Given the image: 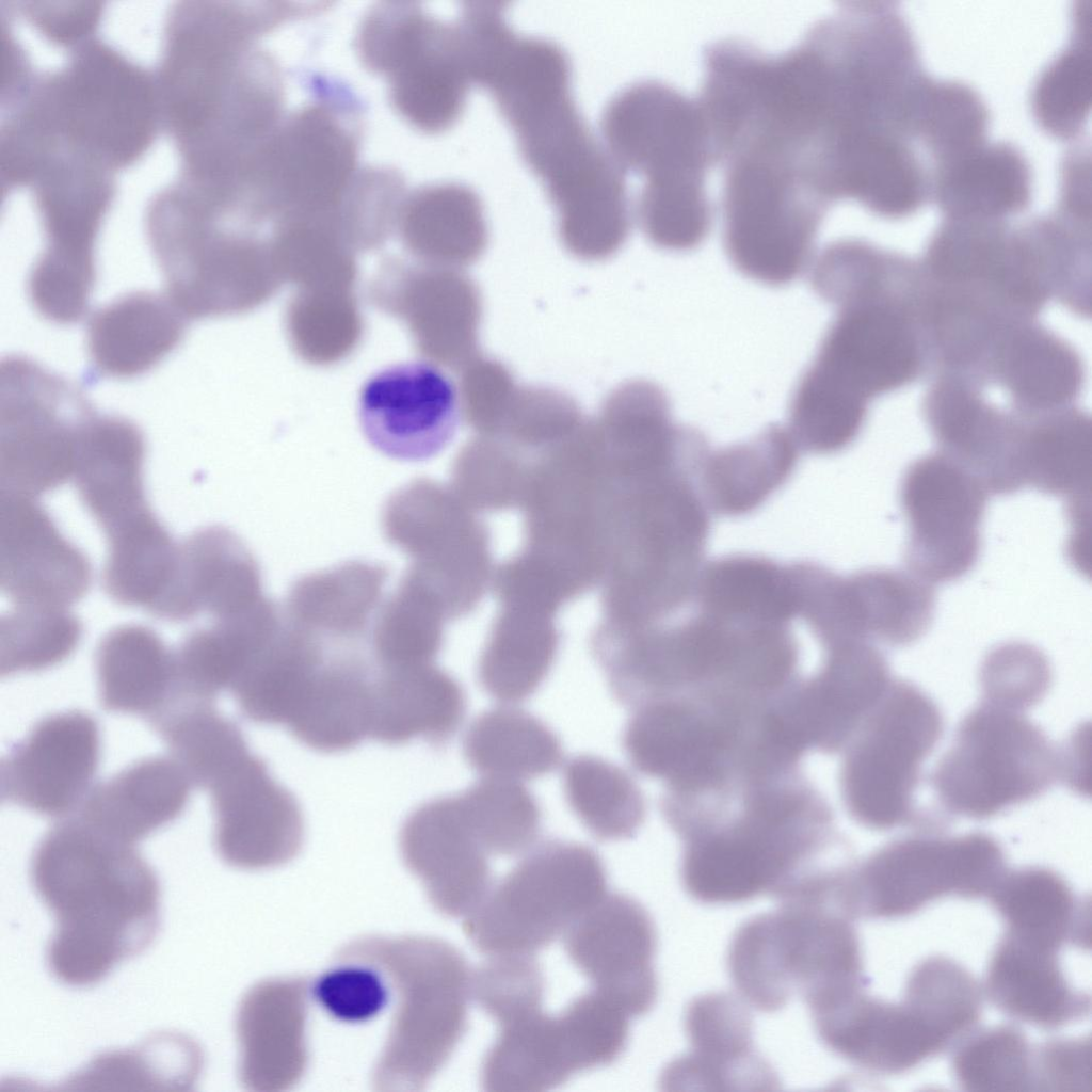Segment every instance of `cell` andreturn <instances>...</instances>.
I'll return each instance as SVG.
<instances>
[{"mask_svg":"<svg viewBox=\"0 0 1092 1092\" xmlns=\"http://www.w3.org/2000/svg\"><path fill=\"white\" fill-rule=\"evenodd\" d=\"M471 81L491 92L513 127L557 207L567 250L594 256L620 247L632 221L625 173L574 99L566 50L503 23L477 49Z\"/></svg>","mask_w":1092,"mask_h":1092,"instance_id":"6da1fadb","label":"cell"},{"mask_svg":"<svg viewBox=\"0 0 1092 1092\" xmlns=\"http://www.w3.org/2000/svg\"><path fill=\"white\" fill-rule=\"evenodd\" d=\"M30 877L53 913L47 966L62 983L91 986L142 953L160 926V884L134 845L80 817L59 822L34 849Z\"/></svg>","mask_w":1092,"mask_h":1092,"instance_id":"7a4b0ae2","label":"cell"},{"mask_svg":"<svg viewBox=\"0 0 1092 1092\" xmlns=\"http://www.w3.org/2000/svg\"><path fill=\"white\" fill-rule=\"evenodd\" d=\"M600 130L622 171L643 179L636 207L648 240L674 252L700 246L713 221L706 177L714 163L697 99L661 80H637L607 101Z\"/></svg>","mask_w":1092,"mask_h":1092,"instance_id":"3957f363","label":"cell"},{"mask_svg":"<svg viewBox=\"0 0 1092 1092\" xmlns=\"http://www.w3.org/2000/svg\"><path fill=\"white\" fill-rule=\"evenodd\" d=\"M66 64L32 75L21 109L55 147L115 172L135 163L162 127L156 74L95 37Z\"/></svg>","mask_w":1092,"mask_h":1092,"instance_id":"277c9868","label":"cell"},{"mask_svg":"<svg viewBox=\"0 0 1092 1092\" xmlns=\"http://www.w3.org/2000/svg\"><path fill=\"white\" fill-rule=\"evenodd\" d=\"M378 966L395 999L372 1072L380 1091H419L447 1064L468 1029L472 969L452 944L422 935H366L337 952Z\"/></svg>","mask_w":1092,"mask_h":1092,"instance_id":"5b68a950","label":"cell"},{"mask_svg":"<svg viewBox=\"0 0 1092 1092\" xmlns=\"http://www.w3.org/2000/svg\"><path fill=\"white\" fill-rule=\"evenodd\" d=\"M726 963L739 997L766 1013L796 997L809 1007L867 983L852 919L829 906L780 904L753 916L735 932Z\"/></svg>","mask_w":1092,"mask_h":1092,"instance_id":"8992f818","label":"cell"},{"mask_svg":"<svg viewBox=\"0 0 1092 1092\" xmlns=\"http://www.w3.org/2000/svg\"><path fill=\"white\" fill-rule=\"evenodd\" d=\"M928 781L948 818L986 820L1063 782L1064 752L1023 711L982 701Z\"/></svg>","mask_w":1092,"mask_h":1092,"instance_id":"52a82bcc","label":"cell"},{"mask_svg":"<svg viewBox=\"0 0 1092 1092\" xmlns=\"http://www.w3.org/2000/svg\"><path fill=\"white\" fill-rule=\"evenodd\" d=\"M607 887L605 865L591 847L543 841L492 885L464 917L463 931L485 956H534L563 936Z\"/></svg>","mask_w":1092,"mask_h":1092,"instance_id":"ba28073f","label":"cell"},{"mask_svg":"<svg viewBox=\"0 0 1092 1092\" xmlns=\"http://www.w3.org/2000/svg\"><path fill=\"white\" fill-rule=\"evenodd\" d=\"M943 733V712L932 697L910 680L893 678L844 765L842 792L852 817L874 831L940 828L938 817L918 808L915 793L924 761Z\"/></svg>","mask_w":1092,"mask_h":1092,"instance_id":"9c48e42d","label":"cell"},{"mask_svg":"<svg viewBox=\"0 0 1092 1092\" xmlns=\"http://www.w3.org/2000/svg\"><path fill=\"white\" fill-rule=\"evenodd\" d=\"M1006 870L1003 848L990 834L916 831L846 869L835 904L852 920L900 918L947 896L987 897Z\"/></svg>","mask_w":1092,"mask_h":1092,"instance_id":"30bf717a","label":"cell"},{"mask_svg":"<svg viewBox=\"0 0 1092 1092\" xmlns=\"http://www.w3.org/2000/svg\"><path fill=\"white\" fill-rule=\"evenodd\" d=\"M629 1019L592 989L559 1014L544 1012L542 1003L518 1009L497 1021L481 1063L483 1090H551L577 1073L610 1065L627 1048Z\"/></svg>","mask_w":1092,"mask_h":1092,"instance_id":"8fae6325","label":"cell"},{"mask_svg":"<svg viewBox=\"0 0 1092 1092\" xmlns=\"http://www.w3.org/2000/svg\"><path fill=\"white\" fill-rule=\"evenodd\" d=\"M95 408L63 375L21 354L0 366L1 491L35 498L71 479Z\"/></svg>","mask_w":1092,"mask_h":1092,"instance_id":"7c38bea8","label":"cell"},{"mask_svg":"<svg viewBox=\"0 0 1092 1092\" xmlns=\"http://www.w3.org/2000/svg\"><path fill=\"white\" fill-rule=\"evenodd\" d=\"M822 1044L854 1066L899 1074L958 1044L965 1032L947 1008L909 976L904 997L888 1002L860 990L810 1014Z\"/></svg>","mask_w":1092,"mask_h":1092,"instance_id":"4fadbf2b","label":"cell"},{"mask_svg":"<svg viewBox=\"0 0 1092 1092\" xmlns=\"http://www.w3.org/2000/svg\"><path fill=\"white\" fill-rule=\"evenodd\" d=\"M987 495L976 477L944 454L910 464L899 485L909 572L929 584L966 576L980 557Z\"/></svg>","mask_w":1092,"mask_h":1092,"instance_id":"5bb4252c","label":"cell"},{"mask_svg":"<svg viewBox=\"0 0 1092 1092\" xmlns=\"http://www.w3.org/2000/svg\"><path fill=\"white\" fill-rule=\"evenodd\" d=\"M756 828H737L692 841L685 851L681 882L694 900L732 904L770 896L788 898L810 865L809 851L785 828L788 816L762 804Z\"/></svg>","mask_w":1092,"mask_h":1092,"instance_id":"9a60e30c","label":"cell"},{"mask_svg":"<svg viewBox=\"0 0 1092 1092\" xmlns=\"http://www.w3.org/2000/svg\"><path fill=\"white\" fill-rule=\"evenodd\" d=\"M802 385L840 398L867 401L905 385L919 368L917 343L906 320L881 294L841 301Z\"/></svg>","mask_w":1092,"mask_h":1092,"instance_id":"2e32d148","label":"cell"},{"mask_svg":"<svg viewBox=\"0 0 1092 1092\" xmlns=\"http://www.w3.org/2000/svg\"><path fill=\"white\" fill-rule=\"evenodd\" d=\"M369 61L391 73L394 101L417 126L438 130L460 114L470 79L456 25L395 11L376 28Z\"/></svg>","mask_w":1092,"mask_h":1092,"instance_id":"e0dca14e","label":"cell"},{"mask_svg":"<svg viewBox=\"0 0 1092 1092\" xmlns=\"http://www.w3.org/2000/svg\"><path fill=\"white\" fill-rule=\"evenodd\" d=\"M457 388L438 366L424 360L387 366L363 384L358 420L381 453L417 462L439 453L453 438L461 402Z\"/></svg>","mask_w":1092,"mask_h":1092,"instance_id":"ac0fdd59","label":"cell"},{"mask_svg":"<svg viewBox=\"0 0 1092 1092\" xmlns=\"http://www.w3.org/2000/svg\"><path fill=\"white\" fill-rule=\"evenodd\" d=\"M565 952L592 990L630 1018L655 1006L657 933L645 908L622 893H606L563 935Z\"/></svg>","mask_w":1092,"mask_h":1092,"instance_id":"d6986e66","label":"cell"},{"mask_svg":"<svg viewBox=\"0 0 1092 1092\" xmlns=\"http://www.w3.org/2000/svg\"><path fill=\"white\" fill-rule=\"evenodd\" d=\"M100 761V732L86 712L47 716L1 761V799L47 817L81 807Z\"/></svg>","mask_w":1092,"mask_h":1092,"instance_id":"ffe728a7","label":"cell"},{"mask_svg":"<svg viewBox=\"0 0 1092 1092\" xmlns=\"http://www.w3.org/2000/svg\"><path fill=\"white\" fill-rule=\"evenodd\" d=\"M214 847L227 865L245 870L282 866L301 851L304 818L295 797L252 752L208 788Z\"/></svg>","mask_w":1092,"mask_h":1092,"instance_id":"44dd1931","label":"cell"},{"mask_svg":"<svg viewBox=\"0 0 1092 1092\" xmlns=\"http://www.w3.org/2000/svg\"><path fill=\"white\" fill-rule=\"evenodd\" d=\"M0 581L15 607L67 608L89 592L92 567L35 498L1 491Z\"/></svg>","mask_w":1092,"mask_h":1092,"instance_id":"7402d4cb","label":"cell"},{"mask_svg":"<svg viewBox=\"0 0 1092 1092\" xmlns=\"http://www.w3.org/2000/svg\"><path fill=\"white\" fill-rule=\"evenodd\" d=\"M399 849L403 864L444 916L466 917L493 885L489 854L475 834L459 793L414 809L400 829Z\"/></svg>","mask_w":1092,"mask_h":1092,"instance_id":"603a6c76","label":"cell"},{"mask_svg":"<svg viewBox=\"0 0 1092 1092\" xmlns=\"http://www.w3.org/2000/svg\"><path fill=\"white\" fill-rule=\"evenodd\" d=\"M892 679L885 656L871 643L833 646L821 673L772 714L773 722L797 753L810 743L836 748L863 724Z\"/></svg>","mask_w":1092,"mask_h":1092,"instance_id":"cb8c5ba5","label":"cell"},{"mask_svg":"<svg viewBox=\"0 0 1092 1092\" xmlns=\"http://www.w3.org/2000/svg\"><path fill=\"white\" fill-rule=\"evenodd\" d=\"M310 984L302 977H275L252 985L235 1018L238 1076L250 1091L290 1090L309 1063L306 1039Z\"/></svg>","mask_w":1092,"mask_h":1092,"instance_id":"d4e9b609","label":"cell"},{"mask_svg":"<svg viewBox=\"0 0 1092 1092\" xmlns=\"http://www.w3.org/2000/svg\"><path fill=\"white\" fill-rule=\"evenodd\" d=\"M688 1053L663 1071L668 1089L770 1090L778 1085L754 1046L748 1005L724 992L692 999L685 1014Z\"/></svg>","mask_w":1092,"mask_h":1092,"instance_id":"484cf974","label":"cell"},{"mask_svg":"<svg viewBox=\"0 0 1092 1092\" xmlns=\"http://www.w3.org/2000/svg\"><path fill=\"white\" fill-rule=\"evenodd\" d=\"M267 598L257 560L242 540L223 526L195 530L178 543L173 578L151 615L188 622L239 615Z\"/></svg>","mask_w":1092,"mask_h":1092,"instance_id":"4316f807","label":"cell"},{"mask_svg":"<svg viewBox=\"0 0 1092 1092\" xmlns=\"http://www.w3.org/2000/svg\"><path fill=\"white\" fill-rule=\"evenodd\" d=\"M145 455L146 440L136 423L97 407L93 411L81 433L71 479L106 537L155 513L145 492Z\"/></svg>","mask_w":1092,"mask_h":1092,"instance_id":"83f0119b","label":"cell"},{"mask_svg":"<svg viewBox=\"0 0 1092 1092\" xmlns=\"http://www.w3.org/2000/svg\"><path fill=\"white\" fill-rule=\"evenodd\" d=\"M189 322L166 293L138 290L116 298L87 322L84 384L147 373L178 348Z\"/></svg>","mask_w":1092,"mask_h":1092,"instance_id":"f1b7e54d","label":"cell"},{"mask_svg":"<svg viewBox=\"0 0 1092 1092\" xmlns=\"http://www.w3.org/2000/svg\"><path fill=\"white\" fill-rule=\"evenodd\" d=\"M352 161L353 147L346 132L323 113L306 111L263 150L255 172L275 199L317 209L341 196Z\"/></svg>","mask_w":1092,"mask_h":1092,"instance_id":"f546056e","label":"cell"},{"mask_svg":"<svg viewBox=\"0 0 1092 1092\" xmlns=\"http://www.w3.org/2000/svg\"><path fill=\"white\" fill-rule=\"evenodd\" d=\"M1060 949L1006 931L987 967L984 990L1001 1012L1042 1028H1058L1090 1014V994L1066 980Z\"/></svg>","mask_w":1092,"mask_h":1092,"instance_id":"4dcf8cb0","label":"cell"},{"mask_svg":"<svg viewBox=\"0 0 1092 1092\" xmlns=\"http://www.w3.org/2000/svg\"><path fill=\"white\" fill-rule=\"evenodd\" d=\"M466 707L462 685L432 663L407 669L376 668L369 738L389 745L421 738L443 746L459 730Z\"/></svg>","mask_w":1092,"mask_h":1092,"instance_id":"1f68e13d","label":"cell"},{"mask_svg":"<svg viewBox=\"0 0 1092 1092\" xmlns=\"http://www.w3.org/2000/svg\"><path fill=\"white\" fill-rule=\"evenodd\" d=\"M727 736L694 710L674 703L639 709L623 735L624 751L639 772L679 786L700 785L719 773Z\"/></svg>","mask_w":1092,"mask_h":1092,"instance_id":"d6a6232c","label":"cell"},{"mask_svg":"<svg viewBox=\"0 0 1092 1092\" xmlns=\"http://www.w3.org/2000/svg\"><path fill=\"white\" fill-rule=\"evenodd\" d=\"M333 647L285 727L323 753L349 751L369 738L376 669L356 645Z\"/></svg>","mask_w":1092,"mask_h":1092,"instance_id":"836d02e7","label":"cell"},{"mask_svg":"<svg viewBox=\"0 0 1092 1092\" xmlns=\"http://www.w3.org/2000/svg\"><path fill=\"white\" fill-rule=\"evenodd\" d=\"M191 786L175 759L147 757L95 787L78 817L109 836L134 845L184 812Z\"/></svg>","mask_w":1092,"mask_h":1092,"instance_id":"e575fe53","label":"cell"},{"mask_svg":"<svg viewBox=\"0 0 1092 1092\" xmlns=\"http://www.w3.org/2000/svg\"><path fill=\"white\" fill-rule=\"evenodd\" d=\"M387 577L385 566L363 561L304 575L289 588L283 614L327 642L358 644L369 638Z\"/></svg>","mask_w":1092,"mask_h":1092,"instance_id":"d590c367","label":"cell"},{"mask_svg":"<svg viewBox=\"0 0 1092 1092\" xmlns=\"http://www.w3.org/2000/svg\"><path fill=\"white\" fill-rule=\"evenodd\" d=\"M1032 199L1029 161L1015 145L984 142L932 174L931 195L947 219L1002 221Z\"/></svg>","mask_w":1092,"mask_h":1092,"instance_id":"8d00e7d4","label":"cell"},{"mask_svg":"<svg viewBox=\"0 0 1092 1092\" xmlns=\"http://www.w3.org/2000/svg\"><path fill=\"white\" fill-rule=\"evenodd\" d=\"M840 593L852 642L908 646L928 631L934 617V590L906 571L872 567L841 576Z\"/></svg>","mask_w":1092,"mask_h":1092,"instance_id":"74e56055","label":"cell"},{"mask_svg":"<svg viewBox=\"0 0 1092 1092\" xmlns=\"http://www.w3.org/2000/svg\"><path fill=\"white\" fill-rule=\"evenodd\" d=\"M694 595L700 612L741 625L786 626L799 613L792 564L730 555L702 568Z\"/></svg>","mask_w":1092,"mask_h":1092,"instance_id":"f35d334b","label":"cell"},{"mask_svg":"<svg viewBox=\"0 0 1092 1092\" xmlns=\"http://www.w3.org/2000/svg\"><path fill=\"white\" fill-rule=\"evenodd\" d=\"M101 706L149 721L176 691L174 651L150 627L125 624L109 631L96 651Z\"/></svg>","mask_w":1092,"mask_h":1092,"instance_id":"ab89813d","label":"cell"},{"mask_svg":"<svg viewBox=\"0 0 1092 1092\" xmlns=\"http://www.w3.org/2000/svg\"><path fill=\"white\" fill-rule=\"evenodd\" d=\"M798 449L790 432L773 423L746 441L710 450L700 470L706 505L728 517L757 510L791 477Z\"/></svg>","mask_w":1092,"mask_h":1092,"instance_id":"60d3db41","label":"cell"},{"mask_svg":"<svg viewBox=\"0 0 1092 1092\" xmlns=\"http://www.w3.org/2000/svg\"><path fill=\"white\" fill-rule=\"evenodd\" d=\"M330 646L283 614L275 637L230 690L241 713L258 724L286 726Z\"/></svg>","mask_w":1092,"mask_h":1092,"instance_id":"b9f144b4","label":"cell"},{"mask_svg":"<svg viewBox=\"0 0 1092 1092\" xmlns=\"http://www.w3.org/2000/svg\"><path fill=\"white\" fill-rule=\"evenodd\" d=\"M987 898L1008 932L1059 949L1064 944L1089 947V901L1077 898L1065 880L1051 869H1007Z\"/></svg>","mask_w":1092,"mask_h":1092,"instance_id":"7bdbcfd3","label":"cell"},{"mask_svg":"<svg viewBox=\"0 0 1092 1092\" xmlns=\"http://www.w3.org/2000/svg\"><path fill=\"white\" fill-rule=\"evenodd\" d=\"M463 755L484 777L532 780L556 770L562 760L557 735L535 716L496 707L476 717L463 737Z\"/></svg>","mask_w":1092,"mask_h":1092,"instance_id":"ee69618b","label":"cell"},{"mask_svg":"<svg viewBox=\"0 0 1092 1092\" xmlns=\"http://www.w3.org/2000/svg\"><path fill=\"white\" fill-rule=\"evenodd\" d=\"M148 722L191 784L200 789H208L251 753L241 728L211 702L178 697Z\"/></svg>","mask_w":1092,"mask_h":1092,"instance_id":"f6af8a7d","label":"cell"},{"mask_svg":"<svg viewBox=\"0 0 1092 1092\" xmlns=\"http://www.w3.org/2000/svg\"><path fill=\"white\" fill-rule=\"evenodd\" d=\"M1071 41L1037 77L1030 96L1033 117L1048 134L1064 141L1080 136L1091 110V1L1079 2Z\"/></svg>","mask_w":1092,"mask_h":1092,"instance_id":"bcb514c9","label":"cell"},{"mask_svg":"<svg viewBox=\"0 0 1092 1092\" xmlns=\"http://www.w3.org/2000/svg\"><path fill=\"white\" fill-rule=\"evenodd\" d=\"M1021 472L1024 488L1080 503L1091 485V423L1070 412L1022 430Z\"/></svg>","mask_w":1092,"mask_h":1092,"instance_id":"7dc6e473","label":"cell"},{"mask_svg":"<svg viewBox=\"0 0 1092 1092\" xmlns=\"http://www.w3.org/2000/svg\"><path fill=\"white\" fill-rule=\"evenodd\" d=\"M562 780L568 806L595 838L622 840L637 833L644 801L622 768L600 757L578 755L566 762Z\"/></svg>","mask_w":1092,"mask_h":1092,"instance_id":"c3c4849f","label":"cell"},{"mask_svg":"<svg viewBox=\"0 0 1092 1092\" xmlns=\"http://www.w3.org/2000/svg\"><path fill=\"white\" fill-rule=\"evenodd\" d=\"M406 216L423 243L456 264L475 262L487 244L483 203L467 183L444 181L420 188L410 198Z\"/></svg>","mask_w":1092,"mask_h":1092,"instance_id":"681fc988","label":"cell"},{"mask_svg":"<svg viewBox=\"0 0 1092 1092\" xmlns=\"http://www.w3.org/2000/svg\"><path fill=\"white\" fill-rule=\"evenodd\" d=\"M998 363L1008 389L1029 406L1062 404L1080 388L1082 369L1075 353L1040 328L1025 327L1007 337Z\"/></svg>","mask_w":1092,"mask_h":1092,"instance_id":"f907efd6","label":"cell"},{"mask_svg":"<svg viewBox=\"0 0 1092 1092\" xmlns=\"http://www.w3.org/2000/svg\"><path fill=\"white\" fill-rule=\"evenodd\" d=\"M436 599L407 575L383 599L372 622L369 641L378 669L431 664L440 644L435 619Z\"/></svg>","mask_w":1092,"mask_h":1092,"instance_id":"816d5d0a","label":"cell"},{"mask_svg":"<svg viewBox=\"0 0 1092 1092\" xmlns=\"http://www.w3.org/2000/svg\"><path fill=\"white\" fill-rule=\"evenodd\" d=\"M987 107L965 82L932 78L917 124V143L932 174L986 142Z\"/></svg>","mask_w":1092,"mask_h":1092,"instance_id":"f5cc1de1","label":"cell"},{"mask_svg":"<svg viewBox=\"0 0 1092 1092\" xmlns=\"http://www.w3.org/2000/svg\"><path fill=\"white\" fill-rule=\"evenodd\" d=\"M459 794L488 854L515 856L535 842L542 824L541 807L518 781L483 777Z\"/></svg>","mask_w":1092,"mask_h":1092,"instance_id":"db71d44e","label":"cell"},{"mask_svg":"<svg viewBox=\"0 0 1092 1092\" xmlns=\"http://www.w3.org/2000/svg\"><path fill=\"white\" fill-rule=\"evenodd\" d=\"M927 419L947 457L971 473L995 456L1006 421L977 396L956 383L938 385L930 395Z\"/></svg>","mask_w":1092,"mask_h":1092,"instance_id":"11a10c76","label":"cell"},{"mask_svg":"<svg viewBox=\"0 0 1092 1092\" xmlns=\"http://www.w3.org/2000/svg\"><path fill=\"white\" fill-rule=\"evenodd\" d=\"M1 676L37 672L66 660L78 647L81 621L67 608L15 607L0 624Z\"/></svg>","mask_w":1092,"mask_h":1092,"instance_id":"9f6ffc18","label":"cell"},{"mask_svg":"<svg viewBox=\"0 0 1092 1092\" xmlns=\"http://www.w3.org/2000/svg\"><path fill=\"white\" fill-rule=\"evenodd\" d=\"M957 1082L967 1091H1034V1051L1016 1027L971 1031L952 1056Z\"/></svg>","mask_w":1092,"mask_h":1092,"instance_id":"6f0895ef","label":"cell"},{"mask_svg":"<svg viewBox=\"0 0 1092 1092\" xmlns=\"http://www.w3.org/2000/svg\"><path fill=\"white\" fill-rule=\"evenodd\" d=\"M310 997L331 1017L359 1024L379 1015L392 995L389 982L378 966L337 953L333 963L310 984Z\"/></svg>","mask_w":1092,"mask_h":1092,"instance_id":"680465c9","label":"cell"},{"mask_svg":"<svg viewBox=\"0 0 1092 1092\" xmlns=\"http://www.w3.org/2000/svg\"><path fill=\"white\" fill-rule=\"evenodd\" d=\"M1051 681L1046 656L1035 646L1008 642L985 656L980 682L986 702L1025 711L1045 696Z\"/></svg>","mask_w":1092,"mask_h":1092,"instance_id":"91938a15","label":"cell"},{"mask_svg":"<svg viewBox=\"0 0 1092 1092\" xmlns=\"http://www.w3.org/2000/svg\"><path fill=\"white\" fill-rule=\"evenodd\" d=\"M10 3L48 42L69 50L93 37L102 14V3L94 1Z\"/></svg>","mask_w":1092,"mask_h":1092,"instance_id":"94428289","label":"cell"},{"mask_svg":"<svg viewBox=\"0 0 1092 1092\" xmlns=\"http://www.w3.org/2000/svg\"><path fill=\"white\" fill-rule=\"evenodd\" d=\"M1034 1091H1091L1090 1040L1042 1044L1034 1051Z\"/></svg>","mask_w":1092,"mask_h":1092,"instance_id":"6125c7cd","label":"cell"}]
</instances>
